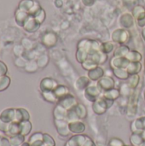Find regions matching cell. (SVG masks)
I'll use <instances>...</instances> for the list:
<instances>
[{
    "label": "cell",
    "mask_w": 145,
    "mask_h": 146,
    "mask_svg": "<svg viewBox=\"0 0 145 146\" xmlns=\"http://www.w3.org/2000/svg\"><path fill=\"white\" fill-rule=\"evenodd\" d=\"M114 104L113 100L108 99L103 96H101L97 100H96L92 104L93 111L97 115H103L107 111L108 109L112 107Z\"/></svg>",
    "instance_id": "cell-1"
},
{
    "label": "cell",
    "mask_w": 145,
    "mask_h": 146,
    "mask_svg": "<svg viewBox=\"0 0 145 146\" xmlns=\"http://www.w3.org/2000/svg\"><path fill=\"white\" fill-rule=\"evenodd\" d=\"M102 91L101 89L98 87L97 84V85H92L91 84L85 91H84V94L85 98L88 101H91L92 103H94L96 100H97L101 95H102Z\"/></svg>",
    "instance_id": "cell-2"
},
{
    "label": "cell",
    "mask_w": 145,
    "mask_h": 146,
    "mask_svg": "<svg viewBox=\"0 0 145 146\" xmlns=\"http://www.w3.org/2000/svg\"><path fill=\"white\" fill-rule=\"evenodd\" d=\"M97 86L103 92H105L115 88V80L110 76H103L98 80Z\"/></svg>",
    "instance_id": "cell-3"
},
{
    "label": "cell",
    "mask_w": 145,
    "mask_h": 146,
    "mask_svg": "<svg viewBox=\"0 0 145 146\" xmlns=\"http://www.w3.org/2000/svg\"><path fill=\"white\" fill-rule=\"evenodd\" d=\"M55 126L59 135L62 137H68L69 135V126L66 120H55Z\"/></svg>",
    "instance_id": "cell-4"
},
{
    "label": "cell",
    "mask_w": 145,
    "mask_h": 146,
    "mask_svg": "<svg viewBox=\"0 0 145 146\" xmlns=\"http://www.w3.org/2000/svg\"><path fill=\"white\" fill-rule=\"evenodd\" d=\"M58 104H60L62 107H63L65 110H69L72 108H73L76 104H78V102L73 95H71L70 93L65 96L63 98L60 99L58 102Z\"/></svg>",
    "instance_id": "cell-5"
},
{
    "label": "cell",
    "mask_w": 145,
    "mask_h": 146,
    "mask_svg": "<svg viewBox=\"0 0 145 146\" xmlns=\"http://www.w3.org/2000/svg\"><path fill=\"white\" fill-rule=\"evenodd\" d=\"M57 86V82L51 78H45L40 82L41 92H53Z\"/></svg>",
    "instance_id": "cell-6"
},
{
    "label": "cell",
    "mask_w": 145,
    "mask_h": 146,
    "mask_svg": "<svg viewBox=\"0 0 145 146\" xmlns=\"http://www.w3.org/2000/svg\"><path fill=\"white\" fill-rule=\"evenodd\" d=\"M130 61L125 57H116L114 56L111 60V68L112 69L115 68H126L130 64Z\"/></svg>",
    "instance_id": "cell-7"
},
{
    "label": "cell",
    "mask_w": 145,
    "mask_h": 146,
    "mask_svg": "<svg viewBox=\"0 0 145 146\" xmlns=\"http://www.w3.org/2000/svg\"><path fill=\"white\" fill-rule=\"evenodd\" d=\"M68 126L70 133L73 134H82L85 131V125L81 121V120L69 122Z\"/></svg>",
    "instance_id": "cell-8"
},
{
    "label": "cell",
    "mask_w": 145,
    "mask_h": 146,
    "mask_svg": "<svg viewBox=\"0 0 145 146\" xmlns=\"http://www.w3.org/2000/svg\"><path fill=\"white\" fill-rule=\"evenodd\" d=\"M88 136L83 134H74L66 143L65 146H83Z\"/></svg>",
    "instance_id": "cell-9"
},
{
    "label": "cell",
    "mask_w": 145,
    "mask_h": 146,
    "mask_svg": "<svg viewBox=\"0 0 145 146\" xmlns=\"http://www.w3.org/2000/svg\"><path fill=\"white\" fill-rule=\"evenodd\" d=\"M88 59L93 61L97 65H102V64L106 62V61L108 59V56H107L106 53L103 52L102 50H99V51L89 54V58Z\"/></svg>",
    "instance_id": "cell-10"
},
{
    "label": "cell",
    "mask_w": 145,
    "mask_h": 146,
    "mask_svg": "<svg viewBox=\"0 0 145 146\" xmlns=\"http://www.w3.org/2000/svg\"><path fill=\"white\" fill-rule=\"evenodd\" d=\"M103 74H104V70L102 68L97 66V67H96V68H94L89 71L88 77L90 78L91 80L97 81V80H99L101 78H103Z\"/></svg>",
    "instance_id": "cell-11"
},
{
    "label": "cell",
    "mask_w": 145,
    "mask_h": 146,
    "mask_svg": "<svg viewBox=\"0 0 145 146\" xmlns=\"http://www.w3.org/2000/svg\"><path fill=\"white\" fill-rule=\"evenodd\" d=\"M15 110L14 109L5 110L1 113V115H0V119L7 123L12 122L15 120Z\"/></svg>",
    "instance_id": "cell-12"
},
{
    "label": "cell",
    "mask_w": 145,
    "mask_h": 146,
    "mask_svg": "<svg viewBox=\"0 0 145 146\" xmlns=\"http://www.w3.org/2000/svg\"><path fill=\"white\" fill-rule=\"evenodd\" d=\"M67 113H68V110L57 104V105L54 109V112H53L54 118H55V120H66Z\"/></svg>",
    "instance_id": "cell-13"
},
{
    "label": "cell",
    "mask_w": 145,
    "mask_h": 146,
    "mask_svg": "<svg viewBox=\"0 0 145 146\" xmlns=\"http://www.w3.org/2000/svg\"><path fill=\"white\" fill-rule=\"evenodd\" d=\"M126 70H127V72L129 73L130 75L138 74V73L142 70V64H141L140 62H130V64L126 68Z\"/></svg>",
    "instance_id": "cell-14"
},
{
    "label": "cell",
    "mask_w": 145,
    "mask_h": 146,
    "mask_svg": "<svg viewBox=\"0 0 145 146\" xmlns=\"http://www.w3.org/2000/svg\"><path fill=\"white\" fill-rule=\"evenodd\" d=\"M55 95L56 96V98H58V100L63 98L65 96H67L68 94H69V90L67 86H57V87L53 91Z\"/></svg>",
    "instance_id": "cell-15"
},
{
    "label": "cell",
    "mask_w": 145,
    "mask_h": 146,
    "mask_svg": "<svg viewBox=\"0 0 145 146\" xmlns=\"http://www.w3.org/2000/svg\"><path fill=\"white\" fill-rule=\"evenodd\" d=\"M144 138L142 133H132L130 138V142L132 146H141V145L144 142Z\"/></svg>",
    "instance_id": "cell-16"
},
{
    "label": "cell",
    "mask_w": 145,
    "mask_h": 146,
    "mask_svg": "<svg viewBox=\"0 0 145 146\" xmlns=\"http://www.w3.org/2000/svg\"><path fill=\"white\" fill-rule=\"evenodd\" d=\"M21 127H20V122H10L9 124V127H8V131L7 133L9 134L11 137L17 135V134H21Z\"/></svg>",
    "instance_id": "cell-17"
},
{
    "label": "cell",
    "mask_w": 145,
    "mask_h": 146,
    "mask_svg": "<svg viewBox=\"0 0 145 146\" xmlns=\"http://www.w3.org/2000/svg\"><path fill=\"white\" fill-rule=\"evenodd\" d=\"M78 117L79 118V120H83L85 119L87 116V110L85 108V105L81 104H78L73 107Z\"/></svg>",
    "instance_id": "cell-18"
},
{
    "label": "cell",
    "mask_w": 145,
    "mask_h": 146,
    "mask_svg": "<svg viewBox=\"0 0 145 146\" xmlns=\"http://www.w3.org/2000/svg\"><path fill=\"white\" fill-rule=\"evenodd\" d=\"M103 96L105 97L108 99H110V100L115 101V100L118 99L121 97V92L118 89L113 88V89H111L109 91H107V92H103Z\"/></svg>",
    "instance_id": "cell-19"
},
{
    "label": "cell",
    "mask_w": 145,
    "mask_h": 146,
    "mask_svg": "<svg viewBox=\"0 0 145 146\" xmlns=\"http://www.w3.org/2000/svg\"><path fill=\"white\" fill-rule=\"evenodd\" d=\"M129 51H130V49L128 46L124 45V44H121L118 48L115 49V50L114 52V56L125 57V56H126V55L128 54Z\"/></svg>",
    "instance_id": "cell-20"
},
{
    "label": "cell",
    "mask_w": 145,
    "mask_h": 146,
    "mask_svg": "<svg viewBox=\"0 0 145 146\" xmlns=\"http://www.w3.org/2000/svg\"><path fill=\"white\" fill-rule=\"evenodd\" d=\"M131 62H141V60L143 59L142 55L140 52H138L136 50H130L128 52V54L126 56Z\"/></svg>",
    "instance_id": "cell-21"
},
{
    "label": "cell",
    "mask_w": 145,
    "mask_h": 146,
    "mask_svg": "<svg viewBox=\"0 0 145 146\" xmlns=\"http://www.w3.org/2000/svg\"><path fill=\"white\" fill-rule=\"evenodd\" d=\"M20 127H21V134L24 137L28 135L32 130V124L29 121H23L20 122Z\"/></svg>",
    "instance_id": "cell-22"
},
{
    "label": "cell",
    "mask_w": 145,
    "mask_h": 146,
    "mask_svg": "<svg viewBox=\"0 0 145 146\" xmlns=\"http://www.w3.org/2000/svg\"><path fill=\"white\" fill-rule=\"evenodd\" d=\"M113 74L121 80H128V78L130 77V74L127 72L126 68H115L113 69Z\"/></svg>",
    "instance_id": "cell-23"
},
{
    "label": "cell",
    "mask_w": 145,
    "mask_h": 146,
    "mask_svg": "<svg viewBox=\"0 0 145 146\" xmlns=\"http://www.w3.org/2000/svg\"><path fill=\"white\" fill-rule=\"evenodd\" d=\"M42 95H43L44 100H46L49 103L57 104L59 102V100L56 98V96L55 95L54 92H42Z\"/></svg>",
    "instance_id": "cell-24"
},
{
    "label": "cell",
    "mask_w": 145,
    "mask_h": 146,
    "mask_svg": "<svg viewBox=\"0 0 145 146\" xmlns=\"http://www.w3.org/2000/svg\"><path fill=\"white\" fill-rule=\"evenodd\" d=\"M139 83V75L138 74H132L130 75V77L128 78V85L133 89L135 90Z\"/></svg>",
    "instance_id": "cell-25"
},
{
    "label": "cell",
    "mask_w": 145,
    "mask_h": 146,
    "mask_svg": "<svg viewBox=\"0 0 145 146\" xmlns=\"http://www.w3.org/2000/svg\"><path fill=\"white\" fill-rule=\"evenodd\" d=\"M24 142V136L21 134H17L10 138V143L13 146H19Z\"/></svg>",
    "instance_id": "cell-26"
},
{
    "label": "cell",
    "mask_w": 145,
    "mask_h": 146,
    "mask_svg": "<svg viewBox=\"0 0 145 146\" xmlns=\"http://www.w3.org/2000/svg\"><path fill=\"white\" fill-rule=\"evenodd\" d=\"M10 84V78L4 75L0 77V92H3L6 90Z\"/></svg>",
    "instance_id": "cell-27"
},
{
    "label": "cell",
    "mask_w": 145,
    "mask_h": 146,
    "mask_svg": "<svg viewBox=\"0 0 145 146\" xmlns=\"http://www.w3.org/2000/svg\"><path fill=\"white\" fill-rule=\"evenodd\" d=\"M115 50V45L110 42H105L102 44V51L108 54Z\"/></svg>",
    "instance_id": "cell-28"
},
{
    "label": "cell",
    "mask_w": 145,
    "mask_h": 146,
    "mask_svg": "<svg viewBox=\"0 0 145 146\" xmlns=\"http://www.w3.org/2000/svg\"><path fill=\"white\" fill-rule=\"evenodd\" d=\"M43 140H44V145H47V146L56 145V143H55L54 139H53L50 135H49V134H47V133H44V139H43Z\"/></svg>",
    "instance_id": "cell-29"
},
{
    "label": "cell",
    "mask_w": 145,
    "mask_h": 146,
    "mask_svg": "<svg viewBox=\"0 0 145 146\" xmlns=\"http://www.w3.org/2000/svg\"><path fill=\"white\" fill-rule=\"evenodd\" d=\"M48 61H49V58L46 55H43V56H40V57L38 59L37 61V63H38V66L39 68H44L47 65L48 63Z\"/></svg>",
    "instance_id": "cell-30"
},
{
    "label": "cell",
    "mask_w": 145,
    "mask_h": 146,
    "mask_svg": "<svg viewBox=\"0 0 145 146\" xmlns=\"http://www.w3.org/2000/svg\"><path fill=\"white\" fill-rule=\"evenodd\" d=\"M126 145L122 140L119 139H116V138H114L112 139L109 142V146H124Z\"/></svg>",
    "instance_id": "cell-31"
},
{
    "label": "cell",
    "mask_w": 145,
    "mask_h": 146,
    "mask_svg": "<svg viewBox=\"0 0 145 146\" xmlns=\"http://www.w3.org/2000/svg\"><path fill=\"white\" fill-rule=\"evenodd\" d=\"M8 127H9V123L4 122L3 121H2L0 119V131H2L3 133H7Z\"/></svg>",
    "instance_id": "cell-32"
},
{
    "label": "cell",
    "mask_w": 145,
    "mask_h": 146,
    "mask_svg": "<svg viewBox=\"0 0 145 146\" xmlns=\"http://www.w3.org/2000/svg\"><path fill=\"white\" fill-rule=\"evenodd\" d=\"M6 73H7V67H6V65L3 62H0V77L4 76L6 74Z\"/></svg>",
    "instance_id": "cell-33"
},
{
    "label": "cell",
    "mask_w": 145,
    "mask_h": 146,
    "mask_svg": "<svg viewBox=\"0 0 145 146\" xmlns=\"http://www.w3.org/2000/svg\"><path fill=\"white\" fill-rule=\"evenodd\" d=\"M0 144H1V146H11V143L6 138L1 139H0Z\"/></svg>",
    "instance_id": "cell-34"
},
{
    "label": "cell",
    "mask_w": 145,
    "mask_h": 146,
    "mask_svg": "<svg viewBox=\"0 0 145 146\" xmlns=\"http://www.w3.org/2000/svg\"><path fill=\"white\" fill-rule=\"evenodd\" d=\"M83 146H96V145H95V143L89 137H87V139H86L85 142L84 143Z\"/></svg>",
    "instance_id": "cell-35"
},
{
    "label": "cell",
    "mask_w": 145,
    "mask_h": 146,
    "mask_svg": "<svg viewBox=\"0 0 145 146\" xmlns=\"http://www.w3.org/2000/svg\"><path fill=\"white\" fill-rule=\"evenodd\" d=\"M21 146H31V145H30V144H29V143H23Z\"/></svg>",
    "instance_id": "cell-36"
},
{
    "label": "cell",
    "mask_w": 145,
    "mask_h": 146,
    "mask_svg": "<svg viewBox=\"0 0 145 146\" xmlns=\"http://www.w3.org/2000/svg\"><path fill=\"white\" fill-rule=\"evenodd\" d=\"M142 134H143V136H144V139H145V130L142 133Z\"/></svg>",
    "instance_id": "cell-37"
},
{
    "label": "cell",
    "mask_w": 145,
    "mask_h": 146,
    "mask_svg": "<svg viewBox=\"0 0 145 146\" xmlns=\"http://www.w3.org/2000/svg\"><path fill=\"white\" fill-rule=\"evenodd\" d=\"M141 146H145V140H144V143H143V144L141 145Z\"/></svg>",
    "instance_id": "cell-38"
},
{
    "label": "cell",
    "mask_w": 145,
    "mask_h": 146,
    "mask_svg": "<svg viewBox=\"0 0 145 146\" xmlns=\"http://www.w3.org/2000/svg\"><path fill=\"white\" fill-rule=\"evenodd\" d=\"M125 146H127V145H125ZM130 146H132V145H130Z\"/></svg>",
    "instance_id": "cell-39"
},
{
    "label": "cell",
    "mask_w": 145,
    "mask_h": 146,
    "mask_svg": "<svg viewBox=\"0 0 145 146\" xmlns=\"http://www.w3.org/2000/svg\"><path fill=\"white\" fill-rule=\"evenodd\" d=\"M44 146H47V145H44Z\"/></svg>",
    "instance_id": "cell-40"
}]
</instances>
